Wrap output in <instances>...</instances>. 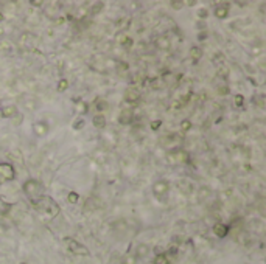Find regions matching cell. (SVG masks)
Wrapping results in <instances>:
<instances>
[{
    "instance_id": "cell-1",
    "label": "cell",
    "mask_w": 266,
    "mask_h": 264,
    "mask_svg": "<svg viewBox=\"0 0 266 264\" xmlns=\"http://www.w3.org/2000/svg\"><path fill=\"white\" fill-rule=\"evenodd\" d=\"M31 204L36 207V210L42 211L44 215L50 216V218H53V216H56V215L59 213V207H58V204H56L51 197L44 196V194H42L38 201H34V202H31Z\"/></svg>"
},
{
    "instance_id": "cell-2",
    "label": "cell",
    "mask_w": 266,
    "mask_h": 264,
    "mask_svg": "<svg viewBox=\"0 0 266 264\" xmlns=\"http://www.w3.org/2000/svg\"><path fill=\"white\" fill-rule=\"evenodd\" d=\"M22 190H23V193L30 197V201H31V202L38 201V199L42 196V193H44V186H42V183H41L39 180H36V179H30V180H27V182L23 183Z\"/></svg>"
},
{
    "instance_id": "cell-3",
    "label": "cell",
    "mask_w": 266,
    "mask_h": 264,
    "mask_svg": "<svg viewBox=\"0 0 266 264\" xmlns=\"http://www.w3.org/2000/svg\"><path fill=\"white\" fill-rule=\"evenodd\" d=\"M14 177H16V171H14L13 165L0 162V185L14 180Z\"/></svg>"
},
{
    "instance_id": "cell-4",
    "label": "cell",
    "mask_w": 266,
    "mask_h": 264,
    "mask_svg": "<svg viewBox=\"0 0 266 264\" xmlns=\"http://www.w3.org/2000/svg\"><path fill=\"white\" fill-rule=\"evenodd\" d=\"M65 244H67V249L72 252V253H75V255H89V250L83 246V244H80V242H76L75 239H72V238H67L65 239Z\"/></svg>"
},
{
    "instance_id": "cell-5",
    "label": "cell",
    "mask_w": 266,
    "mask_h": 264,
    "mask_svg": "<svg viewBox=\"0 0 266 264\" xmlns=\"http://www.w3.org/2000/svg\"><path fill=\"white\" fill-rule=\"evenodd\" d=\"M168 188H170V185H168L167 180H159V182H156V183L153 185V193H154L156 196L162 197V196H165V194L168 193Z\"/></svg>"
},
{
    "instance_id": "cell-6",
    "label": "cell",
    "mask_w": 266,
    "mask_h": 264,
    "mask_svg": "<svg viewBox=\"0 0 266 264\" xmlns=\"http://www.w3.org/2000/svg\"><path fill=\"white\" fill-rule=\"evenodd\" d=\"M125 101L129 104H137L140 101V92L137 89H126L125 92Z\"/></svg>"
},
{
    "instance_id": "cell-7",
    "label": "cell",
    "mask_w": 266,
    "mask_h": 264,
    "mask_svg": "<svg viewBox=\"0 0 266 264\" xmlns=\"http://www.w3.org/2000/svg\"><path fill=\"white\" fill-rule=\"evenodd\" d=\"M170 157H175L173 160L177 162V163H188V162H190V155H188V152L184 151V149H176L175 152L170 154Z\"/></svg>"
},
{
    "instance_id": "cell-8",
    "label": "cell",
    "mask_w": 266,
    "mask_h": 264,
    "mask_svg": "<svg viewBox=\"0 0 266 264\" xmlns=\"http://www.w3.org/2000/svg\"><path fill=\"white\" fill-rule=\"evenodd\" d=\"M133 120H134V115H133V110H131V109H125V110L120 114V117H118V123L123 124V126L131 124Z\"/></svg>"
},
{
    "instance_id": "cell-9",
    "label": "cell",
    "mask_w": 266,
    "mask_h": 264,
    "mask_svg": "<svg viewBox=\"0 0 266 264\" xmlns=\"http://www.w3.org/2000/svg\"><path fill=\"white\" fill-rule=\"evenodd\" d=\"M154 44H156L157 48H160V50H168V48H170V45H171V42H170V39H168L165 34H160V36H157V38H156Z\"/></svg>"
},
{
    "instance_id": "cell-10",
    "label": "cell",
    "mask_w": 266,
    "mask_h": 264,
    "mask_svg": "<svg viewBox=\"0 0 266 264\" xmlns=\"http://www.w3.org/2000/svg\"><path fill=\"white\" fill-rule=\"evenodd\" d=\"M0 115H2L3 118H11V117L17 115V107H16V106H6V107H3V109L0 110Z\"/></svg>"
},
{
    "instance_id": "cell-11",
    "label": "cell",
    "mask_w": 266,
    "mask_h": 264,
    "mask_svg": "<svg viewBox=\"0 0 266 264\" xmlns=\"http://www.w3.org/2000/svg\"><path fill=\"white\" fill-rule=\"evenodd\" d=\"M213 231H215L216 236L224 238V236H227V233H229V227L224 225V224H215V225H213Z\"/></svg>"
},
{
    "instance_id": "cell-12",
    "label": "cell",
    "mask_w": 266,
    "mask_h": 264,
    "mask_svg": "<svg viewBox=\"0 0 266 264\" xmlns=\"http://www.w3.org/2000/svg\"><path fill=\"white\" fill-rule=\"evenodd\" d=\"M215 16L218 19H226L229 16V5H221V6H216L215 9Z\"/></svg>"
},
{
    "instance_id": "cell-13",
    "label": "cell",
    "mask_w": 266,
    "mask_h": 264,
    "mask_svg": "<svg viewBox=\"0 0 266 264\" xmlns=\"http://www.w3.org/2000/svg\"><path fill=\"white\" fill-rule=\"evenodd\" d=\"M34 132H36L38 135H45V134L48 132L47 123H44V121H38V123L34 124Z\"/></svg>"
},
{
    "instance_id": "cell-14",
    "label": "cell",
    "mask_w": 266,
    "mask_h": 264,
    "mask_svg": "<svg viewBox=\"0 0 266 264\" xmlns=\"http://www.w3.org/2000/svg\"><path fill=\"white\" fill-rule=\"evenodd\" d=\"M93 126L98 128V129L104 128V126H106V118H104V115H101V114L95 115V117H93Z\"/></svg>"
},
{
    "instance_id": "cell-15",
    "label": "cell",
    "mask_w": 266,
    "mask_h": 264,
    "mask_svg": "<svg viewBox=\"0 0 266 264\" xmlns=\"http://www.w3.org/2000/svg\"><path fill=\"white\" fill-rule=\"evenodd\" d=\"M190 56H191L195 61H198V59H201V58H202V50H201L199 47H191V50H190Z\"/></svg>"
},
{
    "instance_id": "cell-16",
    "label": "cell",
    "mask_w": 266,
    "mask_h": 264,
    "mask_svg": "<svg viewBox=\"0 0 266 264\" xmlns=\"http://www.w3.org/2000/svg\"><path fill=\"white\" fill-rule=\"evenodd\" d=\"M154 264H168V255L167 253H160L154 258Z\"/></svg>"
},
{
    "instance_id": "cell-17",
    "label": "cell",
    "mask_w": 266,
    "mask_h": 264,
    "mask_svg": "<svg viewBox=\"0 0 266 264\" xmlns=\"http://www.w3.org/2000/svg\"><path fill=\"white\" fill-rule=\"evenodd\" d=\"M95 109L100 110V112H101V110H106V109H107V103H106L104 99H98V101L95 103Z\"/></svg>"
},
{
    "instance_id": "cell-18",
    "label": "cell",
    "mask_w": 266,
    "mask_h": 264,
    "mask_svg": "<svg viewBox=\"0 0 266 264\" xmlns=\"http://www.w3.org/2000/svg\"><path fill=\"white\" fill-rule=\"evenodd\" d=\"M148 247L145 246V244H142V246H138L137 247V256H146V253H148Z\"/></svg>"
},
{
    "instance_id": "cell-19",
    "label": "cell",
    "mask_w": 266,
    "mask_h": 264,
    "mask_svg": "<svg viewBox=\"0 0 266 264\" xmlns=\"http://www.w3.org/2000/svg\"><path fill=\"white\" fill-rule=\"evenodd\" d=\"M78 199H80V196H78L75 191H72V193H69V194H67V201H69L70 204H76V202H78Z\"/></svg>"
},
{
    "instance_id": "cell-20",
    "label": "cell",
    "mask_w": 266,
    "mask_h": 264,
    "mask_svg": "<svg viewBox=\"0 0 266 264\" xmlns=\"http://www.w3.org/2000/svg\"><path fill=\"white\" fill-rule=\"evenodd\" d=\"M191 129V121L190 120H184L182 123H180V131L182 132H187Z\"/></svg>"
},
{
    "instance_id": "cell-21",
    "label": "cell",
    "mask_w": 266,
    "mask_h": 264,
    "mask_svg": "<svg viewBox=\"0 0 266 264\" xmlns=\"http://www.w3.org/2000/svg\"><path fill=\"white\" fill-rule=\"evenodd\" d=\"M134 44V41L131 39V38H128V36H125L123 39H122V45L125 47V48H131Z\"/></svg>"
},
{
    "instance_id": "cell-22",
    "label": "cell",
    "mask_w": 266,
    "mask_h": 264,
    "mask_svg": "<svg viewBox=\"0 0 266 264\" xmlns=\"http://www.w3.org/2000/svg\"><path fill=\"white\" fill-rule=\"evenodd\" d=\"M67 87H69V81H67V79H61L59 84H58V90H59V92H64Z\"/></svg>"
},
{
    "instance_id": "cell-23",
    "label": "cell",
    "mask_w": 266,
    "mask_h": 264,
    "mask_svg": "<svg viewBox=\"0 0 266 264\" xmlns=\"http://www.w3.org/2000/svg\"><path fill=\"white\" fill-rule=\"evenodd\" d=\"M243 103H244L243 95H235V106L237 107H243Z\"/></svg>"
},
{
    "instance_id": "cell-24",
    "label": "cell",
    "mask_w": 266,
    "mask_h": 264,
    "mask_svg": "<svg viewBox=\"0 0 266 264\" xmlns=\"http://www.w3.org/2000/svg\"><path fill=\"white\" fill-rule=\"evenodd\" d=\"M182 5H184V2H170V6H173L175 9H180Z\"/></svg>"
},
{
    "instance_id": "cell-25",
    "label": "cell",
    "mask_w": 266,
    "mask_h": 264,
    "mask_svg": "<svg viewBox=\"0 0 266 264\" xmlns=\"http://www.w3.org/2000/svg\"><path fill=\"white\" fill-rule=\"evenodd\" d=\"M83 126H84V120H80V121H76V123L73 124V128H75V129H81Z\"/></svg>"
},
{
    "instance_id": "cell-26",
    "label": "cell",
    "mask_w": 266,
    "mask_h": 264,
    "mask_svg": "<svg viewBox=\"0 0 266 264\" xmlns=\"http://www.w3.org/2000/svg\"><path fill=\"white\" fill-rule=\"evenodd\" d=\"M160 124H162V123H160V121L157 120V121L151 123V129H153V131H156V129H159V128H160Z\"/></svg>"
},
{
    "instance_id": "cell-27",
    "label": "cell",
    "mask_w": 266,
    "mask_h": 264,
    "mask_svg": "<svg viewBox=\"0 0 266 264\" xmlns=\"http://www.w3.org/2000/svg\"><path fill=\"white\" fill-rule=\"evenodd\" d=\"M218 93H220V95H226V93H229V89H227V87H220V89H218Z\"/></svg>"
},
{
    "instance_id": "cell-28",
    "label": "cell",
    "mask_w": 266,
    "mask_h": 264,
    "mask_svg": "<svg viewBox=\"0 0 266 264\" xmlns=\"http://www.w3.org/2000/svg\"><path fill=\"white\" fill-rule=\"evenodd\" d=\"M198 16H199V17H207V9H201V11L198 13Z\"/></svg>"
},
{
    "instance_id": "cell-29",
    "label": "cell",
    "mask_w": 266,
    "mask_h": 264,
    "mask_svg": "<svg viewBox=\"0 0 266 264\" xmlns=\"http://www.w3.org/2000/svg\"><path fill=\"white\" fill-rule=\"evenodd\" d=\"M126 264H135V258H126Z\"/></svg>"
},
{
    "instance_id": "cell-30",
    "label": "cell",
    "mask_w": 266,
    "mask_h": 264,
    "mask_svg": "<svg viewBox=\"0 0 266 264\" xmlns=\"http://www.w3.org/2000/svg\"><path fill=\"white\" fill-rule=\"evenodd\" d=\"M198 38H199V41H202V39H206V38H207V33H204V31H202Z\"/></svg>"
},
{
    "instance_id": "cell-31",
    "label": "cell",
    "mask_w": 266,
    "mask_h": 264,
    "mask_svg": "<svg viewBox=\"0 0 266 264\" xmlns=\"http://www.w3.org/2000/svg\"><path fill=\"white\" fill-rule=\"evenodd\" d=\"M31 5H34V6H41V5H42V2H31Z\"/></svg>"
},
{
    "instance_id": "cell-32",
    "label": "cell",
    "mask_w": 266,
    "mask_h": 264,
    "mask_svg": "<svg viewBox=\"0 0 266 264\" xmlns=\"http://www.w3.org/2000/svg\"><path fill=\"white\" fill-rule=\"evenodd\" d=\"M2 20H3V14L0 13V22H2Z\"/></svg>"
},
{
    "instance_id": "cell-33",
    "label": "cell",
    "mask_w": 266,
    "mask_h": 264,
    "mask_svg": "<svg viewBox=\"0 0 266 264\" xmlns=\"http://www.w3.org/2000/svg\"><path fill=\"white\" fill-rule=\"evenodd\" d=\"M0 110H2V106H0Z\"/></svg>"
}]
</instances>
